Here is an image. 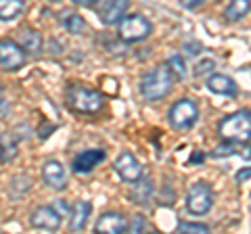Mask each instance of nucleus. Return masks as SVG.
<instances>
[{
	"mask_svg": "<svg viewBox=\"0 0 251 234\" xmlns=\"http://www.w3.org/2000/svg\"><path fill=\"white\" fill-rule=\"evenodd\" d=\"M184 50H186V54L195 57V54L201 52V44H199V42H188V44H184Z\"/></svg>",
	"mask_w": 251,
	"mask_h": 234,
	"instance_id": "25",
	"label": "nucleus"
},
{
	"mask_svg": "<svg viewBox=\"0 0 251 234\" xmlns=\"http://www.w3.org/2000/svg\"><path fill=\"white\" fill-rule=\"evenodd\" d=\"M23 0H0V21H13L23 13Z\"/></svg>",
	"mask_w": 251,
	"mask_h": 234,
	"instance_id": "18",
	"label": "nucleus"
},
{
	"mask_svg": "<svg viewBox=\"0 0 251 234\" xmlns=\"http://www.w3.org/2000/svg\"><path fill=\"white\" fill-rule=\"evenodd\" d=\"M199 119V107L191 98H182L170 109V126L176 130L193 128Z\"/></svg>",
	"mask_w": 251,
	"mask_h": 234,
	"instance_id": "5",
	"label": "nucleus"
},
{
	"mask_svg": "<svg viewBox=\"0 0 251 234\" xmlns=\"http://www.w3.org/2000/svg\"><path fill=\"white\" fill-rule=\"evenodd\" d=\"M166 65L172 71V75H174V80H182V77L186 75V65H184L182 57H178V54H172Z\"/></svg>",
	"mask_w": 251,
	"mask_h": 234,
	"instance_id": "22",
	"label": "nucleus"
},
{
	"mask_svg": "<svg viewBox=\"0 0 251 234\" xmlns=\"http://www.w3.org/2000/svg\"><path fill=\"white\" fill-rule=\"evenodd\" d=\"M0 65L9 71H17L25 65V50L21 48V44L9 40H0Z\"/></svg>",
	"mask_w": 251,
	"mask_h": 234,
	"instance_id": "7",
	"label": "nucleus"
},
{
	"mask_svg": "<svg viewBox=\"0 0 251 234\" xmlns=\"http://www.w3.org/2000/svg\"><path fill=\"white\" fill-rule=\"evenodd\" d=\"M31 226L38 230H57L61 226V213L52 207H38L31 213Z\"/></svg>",
	"mask_w": 251,
	"mask_h": 234,
	"instance_id": "10",
	"label": "nucleus"
},
{
	"mask_svg": "<svg viewBox=\"0 0 251 234\" xmlns=\"http://www.w3.org/2000/svg\"><path fill=\"white\" fill-rule=\"evenodd\" d=\"M128 228H130V232H140V230L145 228V220H143L140 215H136V217H134V222H132V226L128 224Z\"/></svg>",
	"mask_w": 251,
	"mask_h": 234,
	"instance_id": "26",
	"label": "nucleus"
},
{
	"mask_svg": "<svg viewBox=\"0 0 251 234\" xmlns=\"http://www.w3.org/2000/svg\"><path fill=\"white\" fill-rule=\"evenodd\" d=\"M134 190H132V199L136 203H147L151 199V192H153V184L149 178H140L138 182H134Z\"/></svg>",
	"mask_w": 251,
	"mask_h": 234,
	"instance_id": "20",
	"label": "nucleus"
},
{
	"mask_svg": "<svg viewBox=\"0 0 251 234\" xmlns=\"http://www.w3.org/2000/svg\"><path fill=\"white\" fill-rule=\"evenodd\" d=\"M216 67V61H211V59H205V61H201V63L195 67V75L201 77V75H205L207 71H211V69Z\"/></svg>",
	"mask_w": 251,
	"mask_h": 234,
	"instance_id": "24",
	"label": "nucleus"
},
{
	"mask_svg": "<svg viewBox=\"0 0 251 234\" xmlns=\"http://www.w3.org/2000/svg\"><path fill=\"white\" fill-rule=\"evenodd\" d=\"M220 136L226 142H234V144H245L251 140V115L247 111H239L230 117H226L220 123Z\"/></svg>",
	"mask_w": 251,
	"mask_h": 234,
	"instance_id": "2",
	"label": "nucleus"
},
{
	"mask_svg": "<svg viewBox=\"0 0 251 234\" xmlns=\"http://www.w3.org/2000/svg\"><path fill=\"white\" fill-rule=\"evenodd\" d=\"M42 180L46 186H50V188L54 190H61V188H65V184H67V174H65V167H63V163L61 161H46L44 165H42Z\"/></svg>",
	"mask_w": 251,
	"mask_h": 234,
	"instance_id": "9",
	"label": "nucleus"
},
{
	"mask_svg": "<svg viewBox=\"0 0 251 234\" xmlns=\"http://www.w3.org/2000/svg\"><path fill=\"white\" fill-rule=\"evenodd\" d=\"M63 25H65L67 32L77 34V36L86 32V21L77 13H65V17H63Z\"/></svg>",
	"mask_w": 251,
	"mask_h": 234,
	"instance_id": "21",
	"label": "nucleus"
},
{
	"mask_svg": "<svg viewBox=\"0 0 251 234\" xmlns=\"http://www.w3.org/2000/svg\"><path fill=\"white\" fill-rule=\"evenodd\" d=\"M52 2H57V0H52Z\"/></svg>",
	"mask_w": 251,
	"mask_h": 234,
	"instance_id": "30",
	"label": "nucleus"
},
{
	"mask_svg": "<svg viewBox=\"0 0 251 234\" xmlns=\"http://www.w3.org/2000/svg\"><path fill=\"white\" fill-rule=\"evenodd\" d=\"M17 157V140L11 132L0 134V163H9Z\"/></svg>",
	"mask_w": 251,
	"mask_h": 234,
	"instance_id": "16",
	"label": "nucleus"
},
{
	"mask_svg": "<svg viewBox=\"0 0 251 234\" xmlns=\"http://www.w3.org/2000/svg\"><path fill=\"white\" fill-rule=\"evenodd\" d=\"M72 2L80 4V6H94V4L99 2V0H72Z\"/></svg>",
	"mask_w": 251,
	"mask_h": 234,
	"instance_id": "29",
	"label": "nucleus"
},
{
	"mask_svg": "<svg viewBox=\"0 0 251 234\" xmlns=\"http://www.w3.org/2000/svg\"><path fill=\"white\" fill-rule=\"evenodd\" d=\"M115 171L120 174V178L124 182H138L140 178H143V167H140V163L136 161V157L132 153H122L120 157L115 159L113 163Z\"/></svg>",
	"mask_w": 251,
	"mask_h": 234,
	"instance_id": "8",
	"label": "nucleus"
},
{
	"mask_svg": "<svg viewBox=\"0 0 251 234\" xmlns=\"http://www.w3.org/2000/svg\"><path fill=\"white\" fill-rule=\"evenodd\" d=\"M103 159H105V151L88 149V151L80 153L77 157H74V165L72 167H74V171H77V174H86V171H92Z\"/></svg>",
	"mask_w": 251,
	"mask_h": 234,
	"instance_id": "12",
	"label": "nucleus"
},
{
	"mask_svg": "<svg viewBox=\"0 0 251 234\" xmlns=\"http://www.w3.org/2000/svg\"><path fill=\"white\" fill-rule=\"evenodd\" d=\"M92 213V205L88 201H77L74 207V217H72V230H84L88 215Z\"/></svg>",
	"mask_w": 251,
	"mask_h": 234,
	"instance_id": "17",
	"label": "nucleus"
},
{
	"mask_svg": "<svg viewBox=\"0 0 251 234\" xmlns=\"http://www.w3.org/2000/svg\"><path fill=\"white\" fill-rule=\"evenodd\" d=\"M94 230L100 232V234H105V232L120 234V232L128 230V220L120 213H105V215H100V220L97 222V226H94Z\"/></svg>",
	"mask_w": 251,
	"mask_h": 234,
	"instance_id": "13",
	"label": "nucleus"
},
{
	"mask_svg": "<svg viewBox=\"0 0 251 234\" xmlns=\"http://www.w3.org/2000/svg\"><path fill=\"white\" fill-rule=\"evenodd\" d=\"M176 232H180V234H191V232L207 234L209 232V226L207 224H197V222H180Z\"/></svg>",
	"mask_w": 251,
	"mask_h": 234,
	"instance_id": "23",
	"label": "nucleus"
},
{
	"mask_svg": "<svg viewBox=\"0 0 251 234\" xmlns=\"http://www.w3.org/2000/svg\"><path fill=\"white\" fill-rule=\"evenodd\" d=\"M172 84H174V75H172L168 65L155 67L140 80V94L149 103H155V100H161L163 96L170 94Z\"/></svg>",
	"mask_w": 251,
	"mask_h": 234,
	"instance_id": "1",
	"label": "nucleus"
},
{
	"mask_svg": "<svg viewBox=\"0 0 251 234\" xmlns=\"http://www.w3.org/2000/svg\"><path fill=\"white\" fill-rule=\"evenodd\" d=\"M67 105L72 111L84 113V115H92L103 109L105 98L100 92L90 90V88H82V86H72L67 90Z\"/></svg>",
	"mask_w": 251,
	"mask_h": 234,
	"instance_id": "3",
	"label": "nucleus"
},
{
	"mask_svg": "<svg viewBox=\"0 0 251 234\" xmlns=\"http://www.w3.org/2000/svg\"><path fill=\"white\" fill-rule=\"evenodd\" d=\"M153 32L151 21L143 15H128L120 21V27H117V34H120V40L126 44L132 42H143L147 40Z\"/></svg>",
	"mask_w": 251,
	"mask_h": 234,
	"instance_id": "4",
	"label": "nucleus"
},
{
	"mask_svg": "<svg viewBox=\"0 0 251 234\" xmlns=\"http://www.w3.org/2000/svg\"><path fill=\"white\" fill-rule=\"evenodd\" d=\"M249 11H251V0H230V4L224 11V17L230 21H237L245 17Z\"/></svg>",
	"mask_w": 251,
	"mask_h": 234,
	"instance_id": "19",
	"label": "nucleus"
},
{
	"mask_svg": "<svg viewBox=\"0 0 251 234\" xmlns=\"http://www.w3.org/2000/svg\"><path fill=\"white\" fill-rule=\"evenodd\" d=\"M205 0H180V4L184 6V9H188V11H193V9H197V6H201Z\"/></svg>",
	"mask_w": 251,
	"mask_h": 234,
	"instance_id": "27",
	"label": "nucleus"
},
{
	"mask_svg": "<svg viewBox=\"0 0 251 234\" xmlns=\"http://www.w3.org/2000/svg\"><path fill=\"white\" fill-rule=\"evenodd\" d=\"M19 44L21 48L29 54H38L42 50V36L31 27H23L19 32Z\"/></svg>",
	"mask_w": 251,
	"mask_h": 234,
	"instance_id": "15",
	"label": "nucleus"
},
{
	"mask_svg": "<svg viewBox=\"0 0 251 234\" xmlns=\"http://www.w3.org/2000/svg\"><path fill=\"white\" fill-rule=\"evenodd\" d=\"M130 6V0H107L105 6L99 11L100 15V21L105 25H115L126 17V11Z\"/></svg>",
	"mask_w": 251,
	"mask_h": 234,
	"instance_id": "11",
	"label": "nucleus"
},
{
	"mask_svg": "<svg viewBox=\"0 0 251 234\" xmlns=\"http://www.w3.org/2000/svg\"><path fill=\"white\" fill-rule=\"evenodd\" d=\"M207 88L214 94H224V96H234L237 94V84L232 77L224 75V73H214L207 75Z\"/></svg>",
	"mask_w": 251,
	"mask_h": 234,
	"instance_id": "14",
	"label": "nucleus"
},
{
	"mask_svg": "<svg viewBox=\"0 0 251 234\" xmlns=\"http://www.w3.org/2000/svg\"><path fill=\"white\" fill-rule=\"evenodd\" d=\"M214 207V190L205 182H197L186 194V209L193 215H205Z\"/></svg>",
	"mask_w": 251,
	"mask_h": 234,
	"instance_id": "6",
	"label": "nucleus"
},
{
	"mask_svg": "<svg viewBox=\"0 0 251 234\" xmlns=\"http://www.w3.org/2000/svg\"><path fill=\"white\" fill-rule=\"evenodd\" d=\"M249 178H251V169L245 167V169H241L237 174V182H245V180H249Z\"/></svg>",
	"mask_w": 251,
	"mask_h": 234,
	"instance_id": "28",
	"label": "nucleus"
}]
</instances>
